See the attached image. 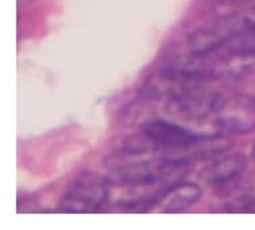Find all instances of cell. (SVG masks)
Wrapping results in <instances>:
<instances>
[{"label":"cell","instance_id":"9","mask_svg":"<svg viewBox=\"0 0 255 230\" xmlns=\"http://www.w3.org/2000/svg\"><path fill=\"white\" fill-rule=\"evenodd\" d=\"M231 52H243L255 54V26L249 27L228 43Z\"/></svg>","mask_w":255,"mask_h":230},{"label":"cell","instance_id":"2","mask_svg":"<svg viewBox=\"0 0 255 230\" xmlns=\"http://www.w3.org/2000/svg\"><path fill=\"white\" fill-rule=\"evenodd\" d=\"M209 79H200L167 100V111L174 117L200 121L214 115L222 94L212 85L207 84Z\"/></svg>","mask_w":255,"mask_h":230},{"label":"cell","instance_id":"8","mask_svg":"<svg viewBox=\"0 0 255 230\" xmlns=\"http://www.w3.org/2000/svg\"><path fill=\"white\" fill-rule=\"evenodd\" d=\"M201 188L199 184L182 180L167 188L159 202V209L163 213L184 212L197 203L201 198Z\"/></svg>","mask_w":255,"mask_h":230},{"label":"cell","instance_id":"7","mask_svg":"<svg viewBox=\"0 0 255 230\" xmlns=\"http://www.w3.org/2000/svg\"><path fill=\"white\" fill-rule=\"evenodd\" d=\"M247 160L242 153H230L220 156L203 171L201 179L216 190L226 188L228 184L237 182L246 169Z\"/></svg>","mask_w":255,"mask_h":230},{"label":"cell","instance_id":"10","mask_svg":"<svg viewBox=\"0 0 255 230\" xmlns=\"http://www.w3.org/2000/svg\"><path fill=\"white\" fill-rule=\"evenodd\" d=\"M251 157H253V161H254V164H255V142H254V145H253V152H251Z\"/></svg>","mask_w":255,"mask_h":230},{"label":"cell","instance_id":"1","mask_svg":"<svg viewBox=\"0 0 255 230\" xmlns=\"http://www.w3.org/2000/svg\"><path fill=\"white\" fill-rule=\"evenodd\" d=\"M250 27L247 15L232 14L196 28L188 35V46L196 56H207L228 45Z\"/></svg>","mask_w":255,"mask_h":230},{"label":"cell","instance_id":"4","mask_svg":"<svg viewBox=\"0 0 255 230\" xmlns=\"http://www.w3.org/2000/svg\"><path fill=\"white\" fill-rule=\"evenodd\" d=\"M215 123L223 133L247 134L255 132V96L222 94L215 108Z\"/></svg>","mask_w":255,"mask_h":230},{"label":"cell","instance_id":"5","mask_svg":"<svg viewBox=\"0 0 255 230\" xmlns=\"http://www.w3.org/2000/svg\"><path fill=\"white\" fill-rule=\"evenodd\" d=\"M140 132H143L157 145L158 149L166 152L182 149L201 136L165 119L148 121L144 123Z\"/></svg>","mask_w":255,"mask_h":230},{"label":"cell","instance_id":"6","mask_svg":"<svg viewBox=\"0 0 255 230\" xmlns=\"http://www.w3.org/2000/svg\"><path fill=\"white\" fill-rule=\"evenodd\" d=\"M232 141L223 134H201V136L182 149L173 152H166L165 156L170 159H177L193 163V161H204L220 157L226 152L230 151Z\"/></svg>","mask_w":255,"mask_h":230},{"label":"cell","instance_id":"3","mask_svg":"<svg viewBox=\"0 0 255 230\" xmlns=\"http://www.w3.org/2000/svg\"><path fill=\"white\" fill-rule=\"evenodd\" d=\"M107 178L92 172L83 174L68 188L61 201L60 210L64 213H96L104 206L110 197Z\"/></svg>","mask_w":255,"mask_h":230}]
</instances>
